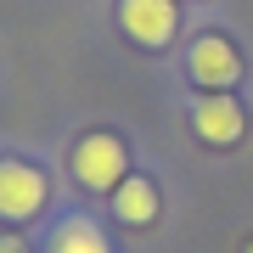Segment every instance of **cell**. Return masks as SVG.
Instances as JSON below:
<instances>
[{"label":"cell","instance_id":"cell-1","mask_svg":"<svg viewBox=\"0 0 253 253\" xmlns=\"http://www.w3.org/2000/svg\"><path fill=\"white\" fill-rule=\"evenodd\" d=\"M68 169H73V180L84 191H107L113 197V191L129 180V146H124V135H113V129H90V135L73 141Z\"/></svg>","mask_w":253,"mask_h":253},{"label":"cell","instance_id":"cell-2","mask_svg":"<svg viewBox=\"0 0 253 253\" xmlns=\"http://www.w3.org/2000/svg\"><path fill=\"white\" fill-rule=\"evenodd\" d=\"M45 203H51L45 169H34V163H23V158H0V219H6V225L40 219Z\"/></svg>","mask_w":253,"mask_h":253},{"label":"cell","instance_id":"cell-3","mask_svg":"<svg viewBox=\"0 0 253 253\" xmlns=\"http://www.w3.org/2000/svg\"><path fill=\"white\" fill-rule=\"evenodd\" d=\"M186 79L197 90H236L242 84V51L225 34H197L186 51Z\"/></svg>","mask_w":253,"mask_h":253},{"label":"cell","instance_id":"cell-4","mask_svg":"<svg viewBox=\"0 0 253 253\" xmlns=\"http://www.w3.org/2000/svg\"><path fill=\"white\" fill-rule=\"evenodd\" d=\"M118 28H124L129 45L163 51L180 34V6H174V0H118Z\"/></svg>","mask_w":253,"mask_h":253},{"label":"cell","instance_id":"cell-5","mask_svg":"<svg viewBox=\"0 0 253 253\" xmlns=\"http://www.w3.org/2000/svg\"><path fill=\"white\" fill-rule=\"evenodd\" d=\"M191 129H197L203 146H236L248 135V113L231 90H203L191 101Z\"/></svg>","mask_w":253,"mask_h":253},{"label":"cell","instance_id":"cell-6","mask_svg":"<svg viewBox=\"0 0 253 253\" xmlns=\"http://www.w3.org/2000/svg\"><path fill=\"white\" fill-rule=\"evenodd\" d=\"M158 208H163V203H158V186L146 180V174L129 169V180L113 191V219H118V225H129V231H146V225L158 219Z\"/></svg>","mask_w":253,"mask_h":253},{"label":"cell","instance_id":"cell-7","mask_svg":"<svg viewBox=\"0 0 253 253\" xmlns=\"http://www.w3.org/2000/svg\"><path fill=\"white\" fill-rule=\"evenodd\" d=\"M45 253H113V248H107V236H101V225H96V219H84V214H68L62 225L51 231Z\"/></svg>","mask_w":253,"mask_h":253},{"label":"cell","instance_id":"cell-8","mask_svg":"<svg viewBox=\"0 0 253 253\" xmlns=\"http://www.w3.org/2000/svg\"><path fill=\"white\" fill-rule=\"evenodd\" d=\"M0 253H28V242L23 236H0Z\"/></svg>","mask_w":253,"mask_h":253},{"label":"cell","instance_id":"cell-9","mask_svg":"<svg viewBox=\"0 0 253 253\" xmlns=\"http://www.w3.org/2000/svg\"><path fill=\"white\" fill-rule=\"evenodd\" d=\"M242 253H253V236H248V242H242Z\"/></svg>","mask_w":253,"mask_h":253}]
</instances>
